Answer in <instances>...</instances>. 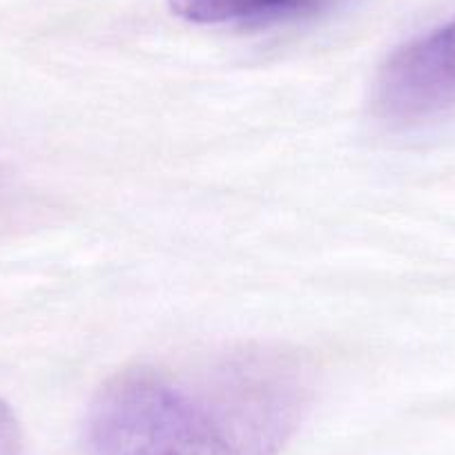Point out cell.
Segmentation results:
<instances>
[{
    "mask_svg": "<svg viewBox=\"0 0 455 455\" xmlns=\"http://www.w3.org/2000/svg\"><path fill=\"white\" fill-rule=\"evenodd\" d=\"M375 109L400 125L455 112V20L393 52L375 83Z\"/></svg>",
    "mask_w": 455,
    "mask_h": 455,
    "instance_id": "cell-2",
    "label": "cell"
},
{
    "mask_svg": "<svg viewBox=\"0 0 455 455\" xmlns=\"http://www.w3.org/2000/svg\"><path fill=\"white\" fill-rule=\"evenodd\" d=\"M317 0H170V10L196 25L243 23L310 7Z\"/></svg>",
    "mask_w": 455,
    "mask_h": 455,
    "instance_id": "cell-3",
    "label": "cell"
},
{
    "mask_svg": "<svg viewBox=\"0 0 455 455\" xmlns=\"http://www.w3.org/2000/svg\"><path fill=\"white\" fill-rule=\"evenodd\" d=\"M0 455H23L19 419L3 400H0Z\"/></svg>",
    "mask_w": 455,
    "mask_h": 455,
    "instance_id": "cell-4",
    "label": "cell"
},
{
    "mask_svg": "<svg viewBox=\"0 0 455 455\" xmlns=\"http://www.w3.org/2000/svg\"><path fill=\"white\" fill-rule=\"evenodd\" d=\"M308 402V369L279 348L139 364L99 388L83 446L85 455H279Z\"/></svg>",
    "mask_w": 455,
    "mask_h": 455,
    "instance_id": "cell-1",
    "label": "cell"
}]
</instances>
